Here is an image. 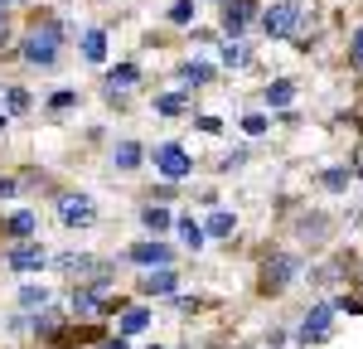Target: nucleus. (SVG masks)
<instances>
[{
    "label": "nucleus",
    "mask_w": 363,
    "mask_h": 349,
    "mask_svg": "<svg viewBox=\"0 0 363 349\" xmlns=\"http://www.w3.org/2000/svg\"><path fill=\"white\" fill-rule=\"evenodd\" d=\"M63 49H68V34L58 20H34L25 29V39H20V58H25L29 68H58L63 63Z\"/></svg>",
    "instance_id": "obj_1"
},
{
    "label": "nucleus",
    "mask_w": 363,
    "mask_h": 349,
    "mask_svg": "<svg viewBox=\"0 0 363 349\" xmlns=\"http://www.w3.org/2000/svg\"><path fill=\"white\" fill-rule=\"evenodd\" d=\"M257 25H262L267 39H296V44H301V34H306V25H310V10H306V0H272Z\"/></svg>",
    "instance_id": "obj_2"
},
{
    "label": "nucleus",
    "mask_w": 363,
    "mask_h": 349,
    "mask_svg": "<svg viewBox=\"0 0 363 349\" xmlns=\"http://www.w3.org/2000/svg\"><path fill=\"white\" fill-rule=\"evenodd\" d=\"M301 253H286V248H277V253H267L262 257V277H257V291L262 296H281V291L296 287V277H301Z\"/></svg>",
    "instance_id": "obj_3"
},
{
    "label": "nucleus",
    "mask_w": 363,
    "mask_h": 349,
    "mask_svg": "<svg viewBox=\"0 0 363 349\" xmlns=\"http://www.w3.org/2000/svg\"><path fill=\"white\" fill-rule=\"evenodd\" d=\"M335 306L330 301H315V306H306V316H301V325H296V345L301 349H315L325 345L330 335H335Z\"/></svg>",
    "instance_id": "obj_4"
},
{
    "label": "nucleus",
    "mask_w": 363,
    "mask_h": 349,
    "mask_svg": "<svg viewBox=\"0 0 363 349\" xmlns=\"http://www.w3.org/2000/svg\"><path fill=\"white\" fill-rule=\"evenodd\" d=\"M54 209H58V218H63V228H92L97 223V204L83 189H58Z\"/></svg>",
    "instance_id": "obj_5"
},
{
    "label": "nucleus",
    "mask_w": 363,
    "mask_h": 349,
    "mask_svg": "<svg viewBox=\"0 0 363 349\" xmlns=\"http://www.w3.org/2000/svg\"><path fill=\"white\" fill-rule=\"evenodd\" d=\"M257 20H262V0H223V10H218L223 39H242Z\"/></svg>",
    "instance_id": "obj_6"
},
{
    "label": "nucleus",
    "mask_w": 363,
    "mask_h": 349,
    "mask_svg": "<svg viewBox=\"0 0 363 349\" xmlns=\"http://www.w3.org/2000/svg\"><path fill=\"white\" fill-rule=\"evenodd\" d=\"M5 267L20 272V277H34L49 267V248L39 238H25V243H5Z\"/></svg>",
    "instance_id": "obj_7"
},
{
    "label": "nucleus",
    "mask_w": 363,
    "mask_h": 349,
    "mask_svg": "<svg viewBox=\"0 0 363 349\" xmlns=\"http://www.w3.org/2000/svg\"><path fill=\"white\" fill-rule=\"evenodd\" d=\"M150 160H155V170L165 174L169 184H179V179H189V174H194V155H189L179 141H160L155 150H150Z\"/></svg>",
    "instance_id": "obj_8"
},
{
    "label": "nucleus",
    "mask_w": 363,
    "mask_h": 349,
    "mask_svg": "<svg viewBox=\"0 0 363 349\" xmlns=\"http://www.w3.org/2000/svg\"><path fill=\"white\" fill-rule=\"evenodd\" d=\"M179 282H184L179 267H150V272L136 277V291H140V301H169L179 291Z\"/></svg>",
    "instance_id": "obj_9"
},
{
    "label": "nucleus",
    "mask_w": 363,
    "mask_h": 349,
    "mask_svg": "<svg viewBox=\"0 0 363 349\" xmlns=\"http://www.w3.org/2000/svg\"><path fill=\"white\" fill-rule=\"evenodd\" d=\"M121 262H131L140 272H150V267H174V248H169L165 238H140V243H131V248L121 253Z\"/></svg>",
    "instance_id": "obj_10"
},
{
    "label": "nucleus",
    "mask_w": 363,
    "mask_h": 349,
    "mask_svg": "<svg viewBox=\"0 0 363 349\" xmlns=\"http://www.w3.org/2000/svg\"><path fill=\"white\" fill-rule=\"evenodd\" d=\"M155 325V311H150V301H126L121 311H116V335H126V340H136Z\"/></svg>",
    "instance_id": "obj_11"
},
{
    "label": "nucleus",
    "mask_w": 363,
    "mask_h": 349,
    "mask_svg": "<svg viewBox=\"0 0 363 349\" xmlns=\"http://www.w3.org/2000/svg\"><path fill=\"white\" fill-rule=\"evenodd\" d=\"M107 160H112V170H116V174H136L140 165L150 160V150H145V145H140L136 136H121V141H116L112 150H107Z\"/></svg>",
    "instance_id": "obj_12"
},
{
    "label": "nucleus",
    "mask_w": 363,
    "mask_h": 349,
    "mask_svg": "<svg viewBox=\"0 0 363 349\" xmlns=\"http://www.w3.org/2000/svg\"><path fill=\"white\" fill-rule=\"evenodd\" d=\"M131 87H140V63H131V58H126V63H112L107 78H102V92H107L112 102H121Z\"/></svg>",
    "instance_id": "obj_13"
},
{
    "label": "nucleus",
    "mask_w": 363,
    "mask_h": 349,
    "mask_svg": "<svg viewBox=\"0 0 363 349\" xmlns=\"http://www.w3.org/2000/svg\"><path fill=\"white\" fill-rule=\"evenodd\" d=\"M49 267H58L63 277H73V282H87L102 262L92 257V253H58V257H49Z\"/></svg>",
    "instance_id": "obj_14"
},
{
    "label": "nucleus",
    "mask_w": 363,
    "mask_h": 349,
    "mask_svg": "<svg viewBox=\"0 0 363 349\" xmlns=\"http://www.w3.org/2000/svg\"><path fill=\"white\" fill-rule=\"evenodd\" d=\"M0 233L10 238V243H25V238H39V214L34 209H15L5 223H0Z\"/></svg>",
    "instance_id": "obj_15"
},
{
    "label": "nucleus",
    "mask_w": 363,
    "mask_h": 349,
    "mask_svg": "<svg viewBox=\"0 0 363 349\" xmlns=\"http://www.w3.org/2000/svg\"><path fill=\"white\" fill-rule=\"evenodd\" d=\"M296 238H301L306 248H325V243H330V218H325V214H301V218H296Z\"/></svg>",
    "instance_id": "obj_16"
},
{
    "label": "nucleus",
    "mask_w": 363,
    "mask_h": 349,
    "mask_svg": "<svg viewBox=\"0 0 363 349\" xmlns=\"http://www.w3.org/2000/svg\"><path fill=\"white\" fill-rule=\"evenodd\" d=\"M140 228L150 233V238H160V233H169V228H174V214H169V204L145 199V204H140Z\"/></svg>",
    "instance_id": "obj_17"
},
{
    "label": "nucleus",
    "mask_w": 363,
    "mask_h": 349,
    "mask_svg": "<svg viewBox=\"0 0 363 349\" xmlns=\"http://www.w3.org/2000/svg\"><path fill=\"white\" fill-rule=\"evenodd\" d=\"M15 301H20V311H25V316H34V311H49V306H54V291L44 287V282H29V287H20Z\"/></svg>",
    "instance_id": "obj_18"
},
{
    "label": "nucleus",
    "mask_w": 363,
    "mask_h": 349,
    "mask_svg": "<svg viewBox=\"0 0 363 349\" xmlns=\"http://www.w3.org/2000/svg\"><path fill=\"white\" fill-rule=\"evenodd\" d=\"M262 102H267L272 112H291V102H296V83H291V78L267 83V87H262Z\"/></svg>",
    "instance_id": "obj_19"
},
{
    "label": "nucleus",
    "mask_w": 363,
    "mask_h": 349,
    "mask_svg": "<svg viewBox=\"0 0 363 349\" xmlns=\"http://www.w3.org/2000/svg\"><path fill=\"white\" fill-rule=\"evenodd\" d=\"M194 112V97L179 87V92H155V116H184Z\"/></svg>",
    "instance_id": "obj_20"
},
{
    "label": "nucleus",
    "mask_w": 363,
    "mask_h": 349,
    "mask_svg": "<svg viewBox=\"0 0 363 349\" xmlns=\"http://www.w3.org/2000/svg\"><path fill=\"white\" fill-rule=\"evenodd\" d=\"M179 83H184V92H189V87H208L213 83V63H203V58L179 63Z\"/></svg>",
    "instance_id": "obj_21"
},
{
    "label": "nucleus",
    "mask_w": 363,
    "mask_h": 349,
    "mask_svg": "<svg viewBox=\"0 0 363 349\" xmlns=\"http://www.w3.org/2000/svg\"><path fill=\"white\" fill-rule=\"evenodd\" d=\"M174 233H179V248L184 253H203V243H208L203 223H194V218H174Z\"/></svg>",
    "instance_id": "obj_22"
},
{
    "label": "nucleus",
    "mask_w": 363,
    "mask_h": 349,
    "mask_svg": "<svg viewBox=\"0 0 363 349\" xmlns=\"http://www.w3.org/2000/svg\"><path fill=\"white\" fill-rule=\"evenodd\" d=\"M78 54H83L87 63H107V29H83Z\"/></svg>",
    "instance_id": "obj_23"
},
{
    "label": "nucleus",
    "mask_w": 363,
    "mask_h": 349,
    "mask_svg": "<svg viewBox=\"0 0 363 349\" xmlns=\"http://www.w3.org/2000/svg\"><path fill=\"white\" fill-rule=\"evenodd\" d=\"M203 233H208V238H233V233H238V214H233V209H213V214L203 218Z\"/></svg>",
    "instance_id": "obj_24"
},
{
    "label": "nucleus",
    "mask_w": 363,
    "mask_h": 349,
    "mask_svg": "<svg viewBox=\"0 0 363 349\" xmlns=\"http://www.w3.org/2000/svg\"><path fill=\"white\" fill-rule=\"evenodd\" d=\"M349 184H354V170H349V165L320 170V189H330V194H349Z\"/></svg>",
    "instance_id": "obj_25"
},
{
    "label": "nucleus",
    "mask_w": 363,
    "mask_h": 349,
    "mask_svg": "<svg viewBox=\"0 0 363 349\" xmlns=\"http://www.w3.org/2000/svg\"><path fill=\"white\" fill-rule=\"evenodd\" d=\"M29 107H34V97H29L20 83L5 87V112H10V116H29Z\"/></svg>",
    "instance_id": "obj_26"
},
{
    "label": "nucleus",
    "mask_w": 363,
    "mask_h": 349,
    "mask_svg": "<svg viewBox=\"0 0 363 349\" xmlns=\"http://www.w3.org/2000/svg\"><path fill=\"white\" fill-rule=\"evenodd\" d=\"M223 63H228V68H247L252 49L242 44V39H223Z\"/></svg>",
    "instance_id": "obj_27"
},
{
    "label": "nucleus",
    "mask_w": 363,
    "mask_h": 349,
    "mask_svg": "<svg viewBox=\"0 0 363 349\" xmlns=\"http://www.w3.org/2000/svg\"><path fill=\"white\" fill-rule=\"evenodd\" d=\"M194 10H199V0H169L165 20H169V25H189V20H194Z\"/></svg>",
    "instance_id": "obj_28"
},
{
    "label": "nucleus",
    "mask_w": 363,
    "mask_h": 349,
    "mask_svg": "<svg viewBox=\"0 0 363 349\" xmlns=\"http://www.w3.org/2000/svg\"><path fill=\"white\" fill-rule=\"evenodd\" d=\"M238 126H242L247 136H267V131H272V116H267V112H242Z\"/></svg>",
    "instance_id": "obj_29"
},
{
    "label": "nucleus",
    "mask_w": 363,
    "mask_h": 349,
    "mask_svg": "<svg viewBox=\"0 0 363 349\" xmlns=\"http://www.w3.org/2000/svg\"><path fill=\"white\" fill-rule=\"evenodd\" d=\"M44 107H49V112H73V107H78V92H73V87H58V92H49Z\"/></svg>",
    "instance_id": "obj_30"
},
{
    "label": "nucleus",
    "mask_w": 363,
    "mask_h": 349,
    "mask_svg": "<svg viewBox=\"0 0 363 349\" xmlns=\"http://www.w3.org/2000/svg\"><path fill=\"white\" fill-rule=\"evenodd\" d=\"M169 311H174V316H194L199 296H179V291H174V296H169Z\"/></svg>",
    "instance_id": "obj_31"
},
{
    "label": "nucleus",
    "mask_w": 363,
    "mask_h": 349,
    "mask_svg": "<svg viewBox=\"0 0 363 349\" xmlns=\"http://www.w3.org/2000/svg\"><path fill=\"white\" fill-rule=\"evenodd\" d=\"M247 155H252V150H247V145H238V150H228V160H218V170H242V165H247Z\"/></svg>",
    "instance_id": "obj_32"
},
{
    "label": "nucleus",
    "mask_w": 363,
    "mask_h": 349,
    "mask_svg": "<svg viewBox=\"0 0 363 349\" xmlns=\"http://www.w3.org/2000/svg\"><path fill=\"white\" fill-rule=\"evenodd\" d=\"M349 63H354V68H363V25L349 34Z\"/></svg>",
    "instance_id": "obj_33"
},
{
    "label": "nucleus",
    "mask_w": 363,
    "mask_h": 349,
    "mask_svg": "<svg viewBox=\"0 0 363 349\" xmlns=\"http://www.w3.org/2000/svg\"><path fill=\"white\" fill-rule=\"evenodd\" d=\"M330 306H335V311H349V316H363V301H359V296H349V291H344V296H335Z\"/></svg>",
    "instance_id": "obj_34"
},
{
    "label": "nucleus",
    "mask_w": 363,
    "mask_h": 349,
    "mask_svg": "<svg viewBox=\"0 0 363 349\" xmlns=\"http://www.w3.org/2000/svg\"><path fill=\"white\" fill-rule=\"evenodd\" d=\"M194 126L203 131V136H218V131H223V121H218V116H194Z\"/></svg>",
    "instance_id": "obj_35"
},
{
    "label": "nucleus",
    "mask_w": 363,
    "mask_h": 349,
    "mask_svg": "<svg viewBox=\"0 0 363 349\" xmlns=\"http://www.w3.org/2000/svg\"><path fill=\"white\" fill-rule=\"evenodd\" d=\"M20 194V179L15 174H0V199H15Z\"/></svg>",
    "instance_id": "obj_36"
},
{
    "label": "nucleus",
    "mask_w": 363,
    "mask_h": 349,
    "mask_svg": "<svg viewBox=\"0 0 363 349\" xmlns=\"http://www.w3.org/2000/svg\"><path fill=\"white\" fill-rule=\"evenodd\" d=\"M97 349H131V340H126V335H102Z\"/></svg>",
    "instance_id": "obj_37"
},
{
    "label": "nucleus",
    "mask_w": 363,
    "mask_h": 349,
    "mask_svg": "<svg viewBox=\"0 0 363 349\" xmlns=\"http://www.w3.org/2000/svg\"><path fill=\"white\" fill-rule=\"evenodd\" d=\"M174 194H179V189H174L169 179H165V184H160V189H150V199H155V204H169V199H174Z\"/></svg>",
    "instance_id": "obj_38"
},
{
    "label": "nucleus",
    "mask_w": 363,
    "mask_h": 349,
    "mask_svg": "<svg viewBox=\"0 0 363 349\" xmlns=\"http://www.w3.org/2000/svg\"><path fill=\"white\" fill-rule=\"evenodd\" d=\"M286 340H291L286 330H272V335H267V349H281V345H286Z\"/></svg>",
    "instance_id": "obj_39"
},
{
    "label": "nucleus",
    "mask_w": 363,
    "mask_h": 349,
    "mask_svg": "<svg viewBox=\"0 0 363 349\" xmlns=\"http://www.w3.org/2000/svg\"><path fill=\"white\" fill-rule=\"evenodd\" d=\"M5 39H10V10L0 5V44H5Z\"/></svg>",
    "instance_id": "obj_40"
},
{
    "label": "nucleus",
    "mask_w": 363,
    "mask_h": 349,
    "mask_svg": "<svg viewBox=\"0 0 363 349\" xmlns=\"http://www.w3.org/2000/svg\"><path fill=\"white\" fill-rule=\"evenodd\" d=\"M5 126H10V112H5V107H0V131H5Z\"/></svg>",
    "instance_id": "obj_41"
},
{
    "label": "nucleus",
    "mask_w": 363,
    "mask_h": 349,
    "mask_svg": "<svg viewBox=\"0 0 363 349\" xmlns=\"http://www.w3.org/2000/svg\"><path fill=\"white\" fill-rule=\"evenodd\" d=\"M0 5H5V10H10V5H25V0H0Z\"/></svg>",
    "instance_id": "obj_42"
},
{
    "label": "nucleus",
    "mask_w": 363,
    "mask_h": 349,
    "mask_svg": "<svg viewBox=\"0 0 363 349\" xmlns=\"http://www.w3.org/2000/svg\"><path fill=\"white\" fill-rule=\"evenodd\" d=\"M199 5H223V0H199Z\"/></svg>",
    "instance_id": "obj_43"
},
{
    "label": "nucleus",
    "mask_w": 363,
    "mask_h": 349,
    "mask_svg": "<svg viewBox=\"0 0 363 349\" xmlns=\"http://www.w3.org/2000/svg\"><path fill=\"white\" fill-rule=\"evenodd\" d=\"M145 349H165V345H145Z\"/></svg>",
    "instance_id": "obj_44"
}]
</instances>
